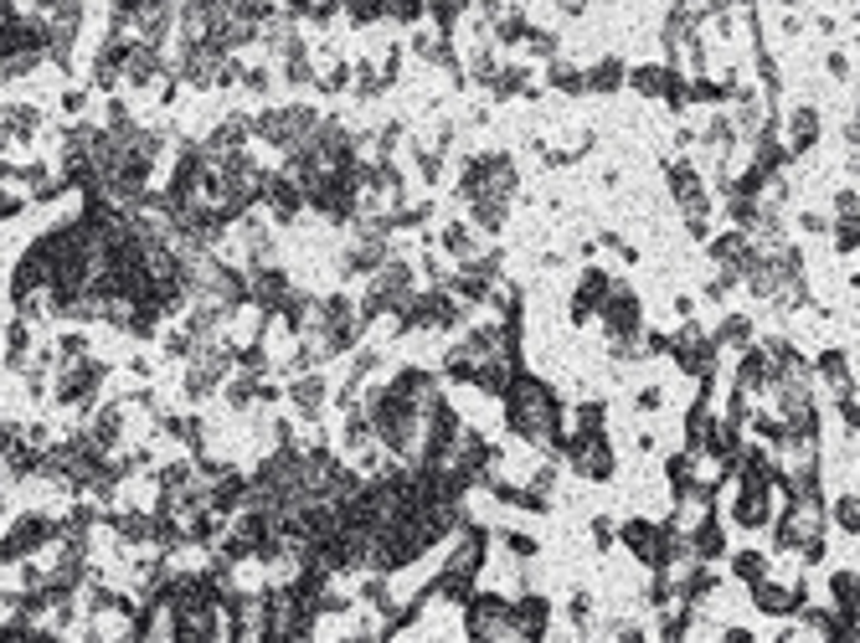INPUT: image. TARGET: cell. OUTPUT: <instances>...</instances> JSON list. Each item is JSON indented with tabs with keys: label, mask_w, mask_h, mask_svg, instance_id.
I'll list each match as a JSON object with an SVG mask.
<instances>
[{
	"label": "cell",
	"mask_w": 860,
	"mask_h": 643,
	"mask_svg": "<svg viewBox=\"0 0 860 643\" xmlns=\"http://www.w3.org/2000/svg\"><path fill=\"white\" fill-rule=\"evenodd\" d=\"M603 325L614 329L618 340H634V329H639V304H634L629 288H618L614 304H603Z\"/></svg>",
	"instance_id": "obj_1"
},
{
	"label": "cell",
	"mask_w": 860,
	"mask_h": 643,
	"mask_svg": "<svg viewBox=\"0 0 860 643\" xmlns=\"http://www.w3.org/2000/svg\"><path fill=\"white\" fill-rule=\"evenodd\" d=\"M294 401H299L304 412H315L320 401H325V381H320V376H304V381L294 386Z\"/></svg>",
	"instance_id": "obj_3"
},
{
	"label": "cell",
	"mask_w": 860,
	"mask_h": 643,
	"mask_svg": "<svg viewBox=\"0 0 860 643\" xmlns=\"http://www.w3.org/2000/svg\"><path fill=\"white\" fill-rule=\"evenodd\" d=\"M618 78H624V72H618V62L608 57L603 67H593V78H588V83H593V88H618Z\"/></svg>",
	"instance_id": "obj_4"
},
{
	"label": "cell",
	"mask_w": 860,
	"mask_h": 643,
	"mask_svg": "<svg viewBox=\"0 0 860 643\" xmlns=\"http://www.w3.org/2000/svg\"><path fill=\"white\" fill-rule=\"evenodd\" d=\"M762 572V556H737V576H758Z\"/></svg>",
	"instance_id": "obj_6"
},
{
	"label": "cell",
	"mask_w": 860,
	"mask_h": 643,
	"mask_svg": "<svg viewBox=\"0 0 860 643\" xmlns=\"http://www.w3.org/2000/svg\"><path fill=\"white\" fill-rule=\"evenodd\" d=\"M834 520H840V525H845L850 535H855V494H845V500L834 504Z\"/></svg>",
	"instance_id": "obj_5"
},
{
	"label": "cell",
	"mask_w": 860,
	"mask_h": 643,
	"mask_svg": "<svg viewBox=\"0 0 860 643\" xmlns=\"http://www.w3.org/2000/svg\"><path fill=\"white\" fill-rule=\"evenodd\" d=\"M561 5H567V11L577 16V11H582V5H588V0H561Z\"/></svg>",
	"instance_id": "obj_7"
},
{
	"label": "cell",
	"mask_w": 860,
	"mask_h": 643,
	"mask_svg": "<svg viewBox=\"0 0 860 643\" xmlns=\"http://www.w3.org/2000/svg\"><path fill=\"white\" fill-rule=\"evenodd\" d=\"M814 140H819V114L814 109H799L793 114V150H809Z\"/></svg>",
	"instance_id": "obj_2"
}]
</instances>
